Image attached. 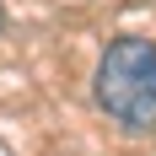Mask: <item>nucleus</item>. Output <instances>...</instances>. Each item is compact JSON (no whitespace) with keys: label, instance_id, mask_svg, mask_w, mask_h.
I'll return each mask as SVG.
<instances>
[{"label":"nucleus","instance_id":"nucleus-2","mask_svg":"<svg viewBox=\"0 0 156 156\" xmlns=\"http://www.w3.org/2000/svg\"><path fill=\"white\" fill-rule=\"evenodd\" d=\"M0 27H5V5H0Z\"/></svg>","mask_w":156,"mask_h":156},{"label":"nucleus","instance_id":"nucleus-1","mask_svg":"<svg viewBox=\"0 0 156 156\" xmlns=\"http://www.w3.org/2000/svg\"><path fill=\"white\" fill-rule=\"evenodd\" d=\"M97 108L124 129H156V43L113 38L97 59Z\"/></svg>","mask_w":156,"mask_h":156}]
</instances>
